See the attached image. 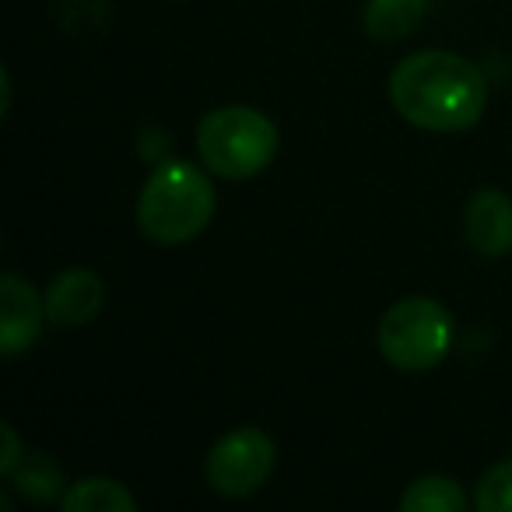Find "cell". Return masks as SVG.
Returning a JSON list of instances; mask_svg holds the SVG:
<instances>
[{"label":"cell","mask_w":512,"mask_h":512,"mask_svg":"<svg viewBox=\"0 0 512 512\" xmlns=\"http://www.w3.org/2000/svg\"><path fill=\"white\" fill-rule=\"evenodd\" d=\"M11 488L29 502H53L64 491V470L46 453H25L22 463L11 470Z\"/></svg>","instance_id":"obj_12"},{"label":"cell","mask_w":512,"mask_h":512,"mask_svg":"<svg viewBox=\"0 0 512 512\" xmlns=\"http://www.w3.org/2000/svg\"><path fill=\"white\" fill-rule=\"evenodd\" d=\"M400 509L404 512H463L467 509V495L453 477L425 474L414 477L407 491L400 495Z\"/></svg>","instance_id":"obj_11"},{"label":"cell","mask_w":512,"mask_h":512,"mask_svg":"<svg viewBox=\"0 0 512 512\" xmlns=\"http://www.w3.org/2000/svg\"><path fill=\"white\" fill-rule=\"evenodd\" d=\"M214 218V183L190 162H162L141 186L137 225L151 242L179 246L197 239Z\"/></svg>","instance_id":"obj_2"},{"label":"cell","mask_w":512,"mask_h":512,"mask_svg":"<svg viewBox=\"0 0 512 512\" xmlns=\"http://www.w3.org/2000/svg\"><path fill=\"white\" fill-rule=\"evenodd\" d=\"M390 102L411 127L432 134H460L484 116L488 81L467 57L449 50H421L390 74Z\"/></svg>","instance_id":"obj_1"},{"label":"cell","mask_w":512,"mask_h":512,"mask_svg":"<svg viewBox=\"0 0 512 512\" xmlns=\"http://www.w3.org/2000/svg\"><path fill=\"white\" fill-rule=\"evenodd\" d=\"M467 242L481 256L512 253V197L502 190H477L463 214Z\"/></svg>","instance_id":"obj_8"},{"label":"cell","mask_w":512,"mask_h":512,"mask_svg":"<svg viewBox=\"0 0 512 512\" xmlns=\"http://www.w3.org/2000/svg\"><path fill=\"white\" fill-rule=\"evenodd\" d=\"M0 439H4V456H0V474L11 477V470L22 463V446H18V432L15 425H0Z\"/></svg>","instance_id":"obj_14"},{"label":"cell","mask_w":512,"mask_h":512,"mask_svg":"<svg viewBox=\"0 0 512 512\" xmlns=\"http://www.w3.org/2000/svg\"><path fill=\"white\" fill-rule=\"evenodd\" d=\"M425 11L428 0H369L362 25L376 43H397L418 29Z\"/></svg>","instance_id":"obj_9"},{"label":"cell","mask_w":512,"mask_h":512,"mask_svg":"<svg viewBox=\"0 0 512 512\" xmlns=\"http://www.w3.org/2000/svg\"><path fill=\"white\" fill-rule=\"evenodd\" d=\"M278 463V446L260 428H232L211 446L204 463L207 484L221 498H246L260 491L274 474Z\"/></svg>","instance_id":"obj_5"},{"label":"cell","mask_w":512,"mask_h":512,"mask_svg":"<svg viewBox=\"0 0 512 512\" xmlns=\"http://www.w3.org/2000/svg\"><path fill=\"white\" fill-rule=\"evenodd\" d=\"M64 512H134L137 502L113 477H85L60 495Z\"/></svg>","instance_id":"obj_10"},{"label":"cell","mask_w":512,"mask_h":512,"mask_svg":"<svg viewBox=\"0 0 512 512\" xmlns=\"http://www.w3.org/2000/svg\"><path fill=\"white\" fill-rule=\"evenodd\" d=\"M278 144V127L249 106L214 109L197 127V155L204 169L232 183L260 176L278 155Z\"/></svg>","instance_id":"obj_3"},{"label":"cell","mask_w":512,"mask_h":512,"mask_svg":"<svg viewBox=\"0 0 512 512\" xmlns=\"http://www.w3.org/2000/svg\"><path fill=\"white\" fill-rule=\"evenodd\" d=\"M474 505L481 512H512V460H502L477 481Z\"/></svg>","instance_id":"obj_13"},{"label":"cell","mask_w":512,"mask_h":512,"mask_svg":"<svg viewBox=\"0 0 512 512\" xmlns=\"http://www.w3.org/2000/svg\"><path fill=\"white\" fill-rule=\"evenodd\" d=\"M46 302V320L57 327H85L106 306V285L95 271L74 267L50 281L43 295Z\"/></svg>","instance_id":"obj_7"},{"label":"cell","mask_w":512,"mask_h":512,"mask_svg":"<svg viewBox=\"0 0 512 512\" xmlns=\"http://www.w3.org/2000/svg\"><path fill=\"white\" fill-rule=\"evenodd\" d=\"M46 302L25 281L22 274H4L0 278V355L15 358L29 351L43 334Z\"/></svg>","instance_id":"obj_6"},{"label":"cell","mask_w":512,"mask_h":512,"mask_svg":"<svg viewBox=\"0 0 512 512\" xmlns=\"http://www.w3.org/2000/svg\"><path fill=\"white\" fill-rule=\"evenodd\" d=\"M379 351L400 372H428L453 348V320L446 306L425 295L393 302L379 320Z\"/></svg>","instance_id":"obj_4"}]
</instances>
